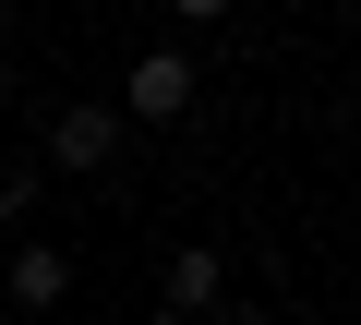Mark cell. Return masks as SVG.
Returning a JSON list of instances; mask_svg holds the SVG:
<instances>
[{"mask_svg": "<svg viewBox=\"0 0 361 325\" xmlns=\"http://www.w3.org/2000/svg\"><path fill=\"white\" fill-rule=\"evenodd\" d=\"M193 97H205V61H180V49H145L133 73H121V121H193Z\"/></svg>", "mask_w": 361, "mask_h": 325, "instance_id": "cell-1", "label": "cell"}, {"mask_svg": "<svg viewBox=\"0 0 361 325\" xmlns=\"http://www.w3.org/2000/svg\"><path fill=\"white\" fill-rule=\"evenodd\" d=\"M121 133H133V121H121L109 97H73V109H49V145H37V157H49V169H73V181H97L109 157H121Z\"/></svg>", "mask_w": 361, "mask_h": 325, "instance_id": "cell-2", "label": "cell"}, {"mask_svg": "<svg viewBox=\"0 0 361 325\" xmlns=\"http://www.w3.org/2000/svg\"><path fill=\"white\" fill-rule=\"evenodd\" d=\"M157 313H180V325H217V313H229V253H217V241H180V253L157 265Z\"/></svg>", "mask_w": 361, "mask_h": 325, "instance_id": "cell-3", "label": "cell"}, {"mask_svg": "<svg viewBox=\"0 0 361 325\" xmlns=\"http://www.w3.org/2000/svg\"><path fill=\"white\" fill-rule=\"evenodd\" d=\"M0 289H13L25 313H61V301H73V253H49V241H25L13 265H0Z\"/></svg>", "mask_w": 361, "mask_h": 325, "instance_id": "cell-4", "label": "cell"}, {"mask_svg": "<svg viewBox=\"0 0 361 325\" xmlns=\"http://www.w3.org/2000/svg\"><path fill=\"white\" fill-rule=\"evenodd\" d=\"M217 325H277V313H265V301H229V313H217Z\"/></svg>", "mask_w": 361, "mask_h": 325, "instance_id": "cell-5", "label": "cell"}, {"mask_svg": "<svg viewBox=\"0 0 361 325\" xmlns=\"http://www.w3.org/2000/svg\"><path fill=\"white\" fill-rule=\"evenodd\" d=\"M133 325H180V313H133Z\"/></svg>", "mask_w": 361, "mask_h": 325, "instance_id": "cell-6", "label": "cell"}, {"mask_svg": "<svg viewBox=\"0 0 361 325\" xmlns=\"http://www.w3.org/2000/svg\"><path fill=\"white\" fill-rule=\"evenodd\" d=\"M0 97H13V61H0Z\"/></svg>", "mask_w": 361, "mask_h": 325, "instance_id": "cell-7", "label": "cell"}]
</instances>
